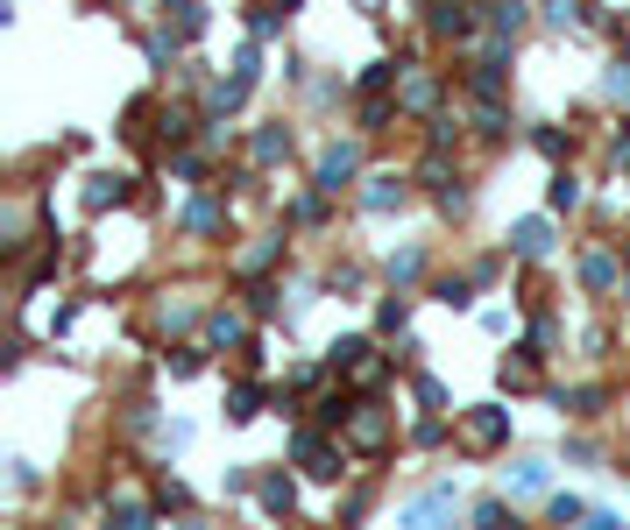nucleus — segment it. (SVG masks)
I'll return each instance as SVG.
<instances>
[{
	"label": "nucleus",
	"mask_w": 630,
	"mask_h": 530,
	"mask_svg": "<svg viewBox=\"0 0 630 530\" xmlns=\"http://www.w3.org/2000/svg\"><path fill=\"white\" fill-rule=\"evenodd\" d=\"M510 438V411H497V403H475L468 417H460V446L468 452H497Z\"/></svg>",
	"instance_id": "obj_1"
},
{
	"label": "nucleus",
	"mask_w": 630,
	"mask_h": 530,
	"mask_svg": "<svg viewBox=\"0 0 630 530\" xmlns=\"http://www.w3.org/2000/svg\"><path fill=\"white\" fill-rule=\"evenodd\" d=\"M340 432H348L354 452H383V446H389V411H383V403H354Z\"/></svg>",
	"instance_id": "obj_2"
},
{
	"label": "nucleus",
	"mask_w": 630,
	"mask_h": 530,
	"mask_svg": "<svg viewBox=\"0 0 630 530\" xmlns=\"http://www.w3.org/2000/svg\"><path fill=\"white\" fill-rule=\"evenodd\" d=\"M298 460H305V474H319V481H334V474H340V452L326 446L319 432H298Z\"/></svg>",
	"instance_id": "obj_3"
},
{
	"label": "nucleus",
	"mask_w": 630,
	"mask_h": 530,
	"mask_svg": "<svg viewBox=\"0 0 630 530\" xmlns=\"http://www.w3.org/2000/svg\"><path fill=\"white\" fill-rule=\"evenodd\" d=\"M468 28H475V14L460 8V0H454V8H446V0L432 8V36H468Z\"/></svg>",
	"instance_id": "obj_4"
},
{
	"label": "nucleus",
	"mask_w": 630,
	"mask_h": 530,
	"mask_svg": "<svg viewBox=\"0 0 630 530\" xmlns=\"http://www.w3.org/2000/svg\"><path fill=\"white\" fill-rule=\"evenodd\" d=\"M121 199H128V177H93V191H85V205H93V212L100 205H121Z\"/></svg>",
	"instance_id": "obj_5"
},
{
	"label": "nucleus",
	"mask_w": 630,
	"mask_h": 530,
	"mask_svg": "<svg viewBox=\"0 0 630 530\" xmlns=\"http://www.w3.org/2000/svg\"><path fill=\"white\" fill-rule=\"evenodd\" d=\"M255 403H262V389H255V382L228 389V417H234V424H248V417H255Z\"/></svg>",
	"instance_id": "obj_6"
},
{
	"label": "nucleus",
	"mask_w": 630,
	"mask_h": 530,
	"mask_svg": "<svg viewBox=\"0 0 630 530\" xmlns=\"http://www.w3.org/2000/svg\"><path fill=\"white\" fill-rule=\"evenodd\" d=\"M546 248H552V240H546V220H524V226H517V255H532V262H538Z\"/></svg>",
	"instance_id": "obj_7"
},
{
	"label": "nucleus",
	"mask_w": 630,
	"mask_h": 530,
	"mask_svg": "<svg viewBox=\"0 0 630 530\" xmlns=\"http://www.w3.org/2000/svg\"><path fill=\"white\" fill-rule=\"evenodd\" d=\"M291 503H298L291 481H262V509H269V517H291Z\"/></svg>",
	"instance_id": "obj_8"
},
{
	"label": "nucleus",
	"mask_w": 630,
	"mask_h": 530,
	"mask_svg": "<svg viewBox=\"0 0 630 530\" xmlns=\"http://www.w3.org/2000/svg\"><path fill=\"white\" fill-rule=\"evenodd\" d=\"M489 22H497L503 36H517V28H524V0H497V14H489Z\"/></svg>",
	"instance_id": "obj_9"
},
{
	"label": "nucleus",
	"mask_w": 630,
	"mask_h": 530,
	"mask_svg": "<svg viewBox=\"0 0 630 530\" xmlns=\"http://www.w3.org/2000/svg\"><path fill=\"white\" fill-rule=\"evenodd\" d=\"M432 99H440V79H425V71H418V79L404 85V106H432Z\"/></svg>",
	"instance_id": "obj_10"
},
{
	"label": "nucleus",
	"mask_w": 630,
	"mask_h": 530,
	"mask_svg": "<svg viewBox=\"0 0 630 530\" xmlns=\"http://www.w3.org/2000/svg\"><path fill=\"white\" fill-rule=\"evenodd\" d=\"M389 114H397V99H369V106H362V128H369V134H376V128H383V120H389Z\"/></svg>",
	"instance_id": "obj_11"
},
{
	"label": "nucleus",
	"mask_w": 630,
	"mask_h": 530,
	"mask_svg": "<svg viewBox=\"0 0 630 530\" xmlns=\"http://www.w3.org/2000/svg\"><path fill=\"white\" fill-rule=\"evenodd\" d=\"M397 199H404V185H397V177H376V191H369V205L383 212V205H397Z\"/></svg>",
	"instance_id": "obj_12"
},
{
	"label": "nucleus",
	"mask_w": 630,
	"mask_h": 530,
	"mask_svg": "<svg viewBox=\"0 0 630 530\" xmlns=\"http://www.w3.org/2000/svg\"><path fill=\"white\" fill-rule=\"evenodd\" d=\"M552 205H560V212L581 205V185H574V177H552Z\"/></svg>",
	"instance_id": "obj_13"
},
{
	"label": "nucleus",
	"mask_w": 630,
	"mask_h": 530,
	"mask_svg": "<svg viewBox=\"0 0 630 530\" xmlns=\"http://www.w3.org/2000/svg\"><path fill=\"white\" fill-rule=\"evenodd\" d=\"M213 340H242V318H234V311H213Z\"/></svg>",
	"instance_id": "obj_14"
},
{
	"label": "nucleus",
	"mask_w": 630,
	"mask_h": 530,
	"mask_svg": "<svg viewBox=\"0 0 630 530\" xmlns=\"http://www.w3.org/2000/svg\"><path fill=\"white\" fill-rule=\"evenodd\" d=\"M609 99H630V64H617V71H609Z\"/></svg>",
	"instance_id": "obj_15"
}]
</instances>
